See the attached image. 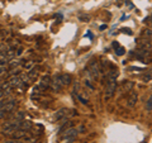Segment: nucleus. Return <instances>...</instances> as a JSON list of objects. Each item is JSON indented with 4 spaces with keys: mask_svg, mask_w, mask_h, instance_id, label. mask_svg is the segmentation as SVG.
<instances>
[{
    "mask_svg": "<svg viewBox=\"0 0 152 143\" xmlns=\"http://www.w3.org/2000/svg\"><path fill=\"white\" fill-rule=\"evenodd\" d=\"M117 88H118L117 80H109V82L105 86V91H104V99L105 100L112 99L114 96V94H115V91H117Z\"/></svg>",
    "mask_w": 152,
    "mask_h": 143,
    "instance_id": "obj_1",
    "label": "nucleus"
},
{
    "mask_svg": "<svg viewBox=\"0 0 152 143\" xmlns=\"http://www.w3.org/2000/svg\"><path fill=\"white\" fill-rule=\"evenodd\" d=\"M75 110H71L69 108H62L60 109L58 112H56V115H55V120L56 122H61V120H66L67 118H71L72 115H75Z\"/></svg>",
    "mask_w": 152,
    "mask_h": 143,
    "instance_id": "obj_2",
    "label": "nucleus"
},
{
    "mask_svg": "<svg viewBox=\"0 0 152 143\" xmlns=\"http://www.w3.org/2000/svg\"><path fill=\"white\" fill-rule=\"evenodd\" d=\"M64 82H62V76H61V74L60 75H56V76H53L52 77V80H51V89L53 90L55 93H60L61 90L64 89Z\"/></svg>",
    "mask_w": 152,
    "mask_h": 143,
    "instance_id": "obj_3",
    "label": "nucleus"
},
{
    "mask_svg": "<svg viewBox=\"0 0 152 143\" xmlns=\"http://www.w3.org/2000/svg\"><path fill=\"white\" fill-rule=\"evenodd\" d=\"M99 66H98V62L96 60H91V62L89 63V67H88V71H89V75L91 76L94 80H96L99 77Z\"/></svg>",
    "mask_w": 152,
    "mask_h": 143,
    "instance_id": "obj_4",
    "label": "nucleus"
},
{
    "mask_svg": "<svg viewBox=\"0 0 152 143\" xmlns=\"http://www.w3.org/2000/svg\"><path fill=\"white\" fill-rule=\"evenodd\" d=\"M137 46H138V50H141V51L152 52V43H151V41L146 39V38H141V39L138 41V43H137Z\"/></svg>",
    "mask_w": 152,
    "mask_h": 143,
    "instance_id": "obj_5",
    "label": "nucleus"
},
{
    "mask_svg": "<svg viewBox=\"0 0 152 143\" xmlns=\"http://www.w3.org/2000/svg\"><path fill=\"white\" fill-rule=\"evenodd\" d=\"M137 101H138V93L132 90V91H129V95L127 98V105L129 108H133V107H136Z\"/></svg>",
    "mask_w": 152,
    "mask_h": 143,
    "instance_id": "obj_6",
    "label": "nucleus"
},
{
    "mask_svg": "<svg viewBox=\"0 0 152 143\" xmlns=\"http://www.w3.org/2000/svg\"><path fill=\"white\" fill-rule=\"evenodd\" d=\"M77 128H74V127H70L67 128L65 132L61 133V136H62V138H69V139H74V138H76V136H77Z\"/></svg>",
    "mask_w": 152,
    "mask_h": 143,
    "instance_id": "obj_7",
    "label": "nucleus"
},
{
    "mask_svg": "<svg viewBox=\"0 0 152 143\" xmlns=\"http://www.w3.org/2000/svg\"><path fill=\"white\" fill-rule=\"evenodd\" d=\"M51 77L48 75H45V76H42L41 77V81H39V88L42 90H46V89H48L51 86Z\"/></svg>",
    "mask_w": 152,
    "mask_h": 143,
    "instance_id": "obj_8",
    "label": "nucleus"
},
{
    "mask_svg": "<svg viewBox=\"0 0 152 143\" xmlns=\"http://www.w3.org/2000/svg\"><path fill=\"white\" fill-rule=\"evenodd\" d=\"M121 88H122V91L129 93L133 90V88H134V82H133V81H129V80H124V81H122Z\"/></svg>",
    "mask_w": 152,
    "mask_h": 143,
    "instance_id": "obj_9",
    "label": "nucleus"
},
{
    "mask_svg": "<svg viewBox=\"0 0 152 143\" xmlns=\"http://www.w3.org/2000/svg\"><path fill=\"white\" fill-rule=\"evenodd\" d=\"M9 84L12 85V88H18L22 84V77L20 76H12L9 80Z\"/></svg>",
    "mask_w": 152,
    "mask_h": 143,
    "instance_id": "obj_10",
    "label": "nucleus"
},
{
    "mask_svg": "<svg viewBox=\"0 0 152 143\" xmlns=\"http://www.w3.org/2000/svg\"><path fill=\"white\" fill-rule=\"evenodd\" d=\"M19 129H22V131H26V132H29L32 129V123L29 120H22L20 122V124H19Z\"/></svg>",
    "mask_w": 152,
    "mask_h": 143,
    "instance_id": "obj_11",
    "label": "nucleus"
},
{
    "mask_svg": "<svg viewBox=\"0 0 152 143\" xmlns=\"http://www.w3.org/2000/svg\"><path fill=\"white\" fill-rule=\"evenodd\" d=\"M26 136H27V132H26V131L17 129V131L12 134V138H14V139H22V138H24Z\"/></svg>",
    "mask_w": 152,
    "mask_h": 143,
    "instance_id": "obj_12",
    "label": "nucleus"
},
{
    "mask_svg": "<svg viewBox=\"0 0 152 143\" xmlns=\"http://www.w3.org/2000/svg\"><path fill=\"white\" fill-rule=\"evenodd\" d=\"M118 75H119V71H118V69L112 67L110 70H109V72H108V77H109V80H117Z\"/></svg>",
    "mask_w": 152,
    "mask_h": 143,
    "instance_id": "obj_13",
    "label": "nucleus"
},
{
    "mask_svg": "<svg viewBox=\"0 0 152 143\" xmlns=\"http://www.w3.org/2000/svg\"><path fill=\"white\" fill-rule=\"evenodd\" d=\"M141 80L143 81V82H150V81H152V70L146 71V72L141 76Z\"/></svg>",
    "mask_w": 152,
    "mask_h": 143,
    "instance_id": "obj_14",
    "label": "nucleus"
},
{
    "mask_svg": "<svg viewBox=\"0 0 152 143\" xmlns=\"http://www.w3.org/2000/svg\"><path fill=\"white\" fill-rule=\"evenodd\" d=\"M28 75V79H29V81L32 82V81H34L36 79H37V76H38V71H37V69L36 67H33V69H31V71L27 74Z\"/></svg>",
    "mask_w": 152,
    "mask_h": 143,
    "instance_id": "obj_15",
    "label": "nucleus"
},
{
    "mask_svg": "<svg viewBox=\"0 0 152 143\" xmlns=\"http://www.w3.org/2000/svg\"><path fill=\"white\" fill-rule=\"evenodd\" d=\"M142 37L146 38V39H148V41H152V29H150V28L142 29Z\"/></svg>",
    "mask_w": 152,
    "mask_h": 143,
    "instance_id": "obj_16",
    "label": "nucleus"
},
{
    "mask_svg": "<svg viewBox=\"0 0 152 143\" xmlns=\"http://www.w3.org/2000/svg\"><path fill=\"white\" fill-rule=\"evenodd\" d=\"M61 76H62V82L65 86H67V85L71 84V81H72V77H71L70 74H61Z\"/></svg>",
    "mask_w": 152,
    "mask_h": 143,
    "instance_id": "obj_17",
    "label": "nucleus"
},
{
    "mask_svg": "<svg viewBox=\"0 0 152 143\" xmlns=\"http://www.w3.org/2000/svg\"><path fill=\"white\" fill-rule=\"evenodd\" d=\"M8 62H9V57L7 56V53L1 52V53H0V65L4 66V65L8 63Z\"/></svg>",
    "mask_w": 152,
    "mask_h": 143,
    "instance_id": "obj_18",
    "label": "nucleus"
},
{
    "mask_svg": "<svg viewBox=\"0 0 152 143\" xmlns=\"http://www.w3.org/2000/svg\"><path fill=\"white\" fill-rule=\"evenodd\" d=\"M14 119H15V120H19V122L24 120V119H26V113H24V112H22V110H20V112H18Z\"/></svg>",
    "mask_w": 152,
    "mask_h": 143,
    "instance_id": "obj_19",
    "label": "nucleus"
},
{
    "mask_svg": "<svg viewBox=\"0 0 152 143\" xmlns=\"http://www.w3.org/2000/svg\"><path fill=\"white\" fill-rule=\"evenodd\" d=\"M71 125H72V122H66L64 125H61L60 127V133H62V132H65L67 128H70Z\"/></svg>",
    "mask_w": 152,
    "mask_h": 143,
    "instance_id": "obj_20",
    "label": "nucleus"
},
{
    "mask_svg": "<svg viewBox=\"0 0 152 143\" xmlns=\"http://www.w3.org/2000/svg\"><path fill=\"white\" fill-rule=\"evenodd\" d=\"M146 110L147 112L152 110V94H151V96L148 98V100H147V103H146Z\"/></svg>",
    "mask_w": 152,
    "mask_h": 143,
    "instance_id": "obj_21",
    "label": "nucleus"
},
{
    "mask_svg": "<svg viewBox=\"0 0 152 143\" xmlns=\"http://www.w3.org/2000/svg\"><path fill=\"white\" fill-rule=\"evenodd\" d=\"M19 63H20V61H18V60H12V61H9V67L14 69V67H17V66H19Z\"/></svg>",
    "mask_w": 152,
    "mask_h": 143,
    "instance_id": "obj_22",
    "label": "nucleus"
},
{
    "mask_svg": "<svg viewBox=\"0 0 152 143\" xmlns=\"http://www.w3.org/2000/svg\"><path fill=\"white\" fill-rule=\"evenodd\" d=\"M4 143H23L20 139H14V138H12V139H8V141H5Z\"/></svg>",
    "mask_w": 152,
    "mask_h": 143,
    "instance_id": "obj_23",
    "label": "nucleus"
},
{
    "mask_svg": "<svg viewBox=\"0 0 152 143\" xmlns=\"http://www.w3.org/2000/svg\"><path fill=\"white\" fill-rule=\"evenodd\" d=\"M115 52H117L118 56H122V55H124V48H123V47H119V50L115 51Z\"/></svg>",
    "mask_w": 152,
    "mask_h": 143,
    "instance_id": "obj_24",
    "label": "nucleus"
},
{
    "mask_svg": "<svg viewBox=\"0 0 152 143\" xmlns=\"http://www.w3.org/2000/svg\"><path fill=\"white\" fill-rule=\"evenodd\" d=\"M4 72H7V67H4V66H1V67H0V76H1Z\"/></svg>",
    "mask_w": 152,
    "mask_h": 143,
    "instance_id": "obj_25",
    "label": "nucleus"
},
{
    "mask_svg": "<svg viewBox=\"0 0 152 143\" xmlns=\"http://www.w3.org/2000/svg\"><path fill=\"white\" fill-rule=\"evenodd\" d=\"M22 51H23L22 48H19V50H18V52H17V55H20V53H22Z\"/></svg>",
    "mask_w": 152,
    "mask_h": 143,
    "instance_id": "obj_26",
    "label": "nucleus"
},
{
    "mask_svg": "<svg viewBox=\"0 0 152 143\" xmlns=\"http://www.w3.org/2000/svg\"><path fill=\"white\" fill-rule=\"evenodd\" d=\"M146 20H150V22H151V23H152V15H151V17H150V18H146Z\"/></svg>",
    "mask_w": 152,
    "mask_h": 143,
    "instance_id": "obj_27",
    "label": "nucleus"
}]
</instances>
